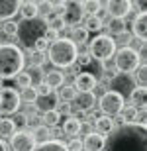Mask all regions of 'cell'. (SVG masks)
Listing matches in <instances>:
<instances>
[{"instance_id":"33","label":"cell","mask_w":147,"mask_h":151,"mask_svg":"<svg viewBox=\"0 0 147 151\" xmlns=\"http://www.w3.org/2000/svg\"><path fill=\"white\" fill-rule=\"evenodd\" d=\"M102 26H104V22H102V20H98L94 14H92V16H86V24H85V29H86V32H100Z\"/></svg>"},{"instance_id":"18","label":"cell","mask_w":147,"mask_h":151,"mask_svg":"<svg viewBox=\"0 0 147 151\" xmlns=\"http://www.w3.org/2000/svg\"><path fill=\"white\" fill-rule=\"evenodd\" d=\"M145 100H147V88L145 86H136L133 92L130 94V106L136 110H145Z\"/></svg>"},{"instance_id":"14","label":"cell","mask_w":147,"mask_h":151,"mask_svg":"<svg viewBox=\"0 0 147 151\" xmlns=\"http://www.w3.org/2000/svg\"><path fill=\"white\" fill-rule=\"evenodd\" d=\"M34 104L41 114L53 112V110H57V106H59V96H57V92L53 90V92L47 94V96H37V100H35Z\"/></svg>"},{"instance_id":"13","label":"cell","mask_w":147,"mask_h":151,"mask_svg":"<svg viewBox=\"0 0 147 151\" xmlns=\"http://www.w3.org/2000/svg\"><path fill=\"white\" fill-rule=\"evenodd\" d=\"M96 77L92 73H79L75 77V90L77 92H92V90L96 88Z\"/></svg>"},{"instance_id":"39","label":"cell","mask_w":147,"mask_h":151,"mask_svg":"<svg viewBox=\"0 0 147 151\" xmlns=\"http://www.w3.org/2000/svg\"><path fill=\"white\" fill-rule=\"evenodd\" d=\"M45 61V53H37V51H32V67H41Z\"/></svg>"},{"instance_id":"6","label":"cell","mask_w":147,"mask_h":151,"mask_svg":"<svg viewBox=\"0 0 147 151\" xmlns=\"http://www.w3.org/2000/svg\"><path fill=\"white\" fill-rule=\"evenodd\" d=\"M114 67L118 73H125V75H131L139 65H141V57H139V51L133 49V47H122L114 53Z\"/></svg>"},{"instance_id":"47","label":"cell","mask_w":147,"mask_h":151,"mask_svg":"<svg viewBox=\"0 0 147 151\" xmlns=\"http://www.w3.org/2000/svg\"><path fill=\"white\" fill-rule=\"evenodd\" d=\"M104 151H106V149H104Z\"/></svg>"},{"instance_id":"19","label":"cell","mask_w":147,"mask_h":151,"mask_svg":"<svg viewBox=\"0 0 147 151\" xmlns=\"http://www.w3.org/2000/svg\"><path fill=\"white\" fill-rule=\"evenodd\" d=\"M75 102H77L79 110L85 114V112H88V110L94 108V104H96V96H94V92H79L77 98H75Z\"/></svg>"},{"instance_id":"11","label":"cell","mask_w":147,"mask_h":151,"mask_svg":"<svg viewBox=\"0 0 147 151\" xmlns=\"http://www.w3.org/2000/svg\"><path fill=\"white\" fill-rule=\"evenodd\" d=\"M10 145H12L14 151H34L37 143H35L34 135L29 134V132L20 129V132H16V134L10 137Z\"/></svg>"},{"instance_id":"32","label":"cell","mask_w":147,"mask_h":151,"mask_svg":"<svg viewBox=\"0 0 147 151\" xmlns=\"http://www.w3.org/2000/svg\"><path fill=\"white\" fill-rule=\"evenodd\" d=\"M14 83H16V86H20L22 90L28 88V86H34V83H32V77H29L28 71H22L18 77H14Z\"/></svg>"},{"instance_id":"43","label":"cell","mask_w":147,"mask_h":151,"mask_svg":"<svg viewBox=\"0 0 147 151\" xmlns=\"http://www.w3.org/2000/svg\"><path fill=\"white\" fill-rule=\"evenodd\" d=\"M12 122H14L16 128H26V126H28V116H26V114H18L16 120H12Z\"/></svg>"},{"instance_id":"36","label":"cell","mask_w":147,"mask_h":151,"mask_svg":"<svg viewBox=\"0 0 147 151\" xmlns=\"http://www.w3.org/2000/svg\"><path fill=\"white\" fill-rule=\"evenodd\" d=\"M59 118H61V116L57 114V110H53V112H47V114H43V122H45L43 126H47V128H49V126H51V128H55L57 124H59Z\"/></svg>"},{"instance_id":"10","label":"cell","mask_w":147,"mask_h":151,"mask_svg":"<svg viewBox=\"0 0 147 151\" xmlns=\"http://www.w3.org/2000/svg\"><path fill=\"white\" fill-rule=\"evenodd\" d=\"M20 92L14 86H6L0 88V114H16L20 110Z\"/></svg>"},{"instance_id":"44","label":"cell","mask_w":147,"mask_h":151,"mask_svg":"<svg viewBox=\"0 0 147 151\" xmlns=\"http://www.w3.org/2000/svg\"><path fill=\"white\" fill-rule=\"evenodd\" d=\"M69 112H71V104H67V102L61 106V110H57V114H59V116H61V114H69Z\"/></svg>"},{"instance_id":"31","label":"cell","mask_w":147,"mask_h":151,"mask_svg":"<svg viewBox=\"0 0 147 151\" xmlns=\"http://www.w3.org/2000/svg\"><path fill=\"white\" fill-rule=\"evenodd\" d=\"M20 100L26 102V104H34L37 100V92H35V86H28L20 92Z\"/></svg>"},{"instance_id":"25","label":"cell","mask_w":147,"mask_h":151,"mask_svg":"<svg viewBox=\"0 0 147 151\" xmlns=\"http://www.w3.org/2000/svg\"><path fill=\"white\" fill-rule=\"evenodd\" d=\"M16 134V126L10 118H2L0 120V139H6V137H12Z\"/></svg>"},{"instance_id":"41","label":"cell","mask_w":147,"mask_h":151,"mask_svg":"<svg viewBox=\"0 0 147 151\" xmlns=\"http://www.w3.org/2000/svg\"><path fill=\"white\" fill-rule=\"evenodd\" d=\"M35 92H37V96H47V94H51L53 90H51L49 84H45L43 81H41L39 84H35Z\"/></svg>"},{"instance_id":"8","label":"cell","mask_w":147,"mask_h":151,"mask_svg":"<svg viewBox=\"0 0 147 151\" xmlns=\"http://www.w3.org/2000/svg\"><path fill=\"white\" fill-rule=\"evenodd\" d=\"M124 98L112 90H106L104 94L100 96V100H98V106H100V112L102 116H118L122 112V108H124Z\"/></svg>"},{"instance_id":"30","label":"cell","mask_w":147,"mask_h":151,"mask_svg":"<svg viewBox=\"0 0 147 151\" xmlns=\"http://www.w3.org/2000/svg\"><path fill=\"white\" fill-rule=\"evenodd\" d=\"M86 39H88V32H86L85 28H73V34H71V41H73L75 45L77 43H86Z\"/></svg>"},{"instance_id":"46","label":"cell","mask_w":147,"mask_h":151,"mask_svg":"<svg viewBox=\"0 0 147 151\" xmlns=\"http://www.w3.org/2000/svg\"><path fill=\"white\" fill-rule=\"evenodd\" d=\"M0 120H2V114H0Z\"/></svg>"},{"instance_id":"2","label":"cell","mask_w":147,"mask_h":151,"mask_svg":"<svg viewBox=\"0 0 147 151\" xmlns=\"http://www.w3.org/2000/svg\"><path fill=\"white\" fill-rule=\"evenodd\" d=\"M26 55L16 43H2L0 45V81L14 78L24 71Z\"/></svg>"},{"instance_id":"28","label":"cell","mask_w":147,"mask_h":151,"mask_svg":"<svg viewBox=\"0 0 147 151\" xmlns=\"http://www.w3.org/2000/svg\"><path fill=\"white\" fill-rule=\"evenodd\" d=\"M77 94H79V92H77V90H75V86H65V84H63L61 86V92H59V100H65L69 104V102H75V98H77Z\"/></svg>"},{"instance_id":"3","label":"cell","mask_w":147,"mask_h":151,"mask_svg":"<svg viewBox=\"0 0 147 151\" xmlns=\"http://www.w3.org/2000/svg\"><path fill=\"white\" fill-rule=\"evenodd\" d=\"M45 32H47V20L37 16L34 20H22V22L18 24L16 37L26 49L34 51L35 43L45 37Z\"/></svg>"},{"instance_id":"12","label":"cell","mask_w":147,"mask_h":151,"mask_svg":"<svg viewBox=\"0 0 147 151\" xmlns=\"http://www.w3.org/2000/svg\"><path fill=\"white\" fill-rule=\"evenodd\" d=\"M131 10V2L130 0H110L106 2V12L114 20H124Z\"/></svg>"},{"instance_id":"15","label":"cell","mask_w":147,"mask_h":151,"mask_svg":"<svg viewBox=\"0 0 147 151\" xmlns=\"http://www.w3.org/2000/svg\"><path fill=\"white\" fill-rule=\"evenodd\" d=\"M104 145H106V137L96 132L88 134L82 139V151H104Z\"/></svg>"},{"instance_id":"20","label":"cell","mask_w":147,"mask_h":151,"mask_svg":"<svg viewBox=\"0 0 147 151\" xmlns=\"http://www.w3.org/2000/svg\"><path fill=\"white\" fill-rule=\"evenodd\" d=\"M94 128H96V134H100V135H110L112 134V129L116 128L114 126V120L112 118H108V116H98L96 120H94Z\"/></svg>"},{"instance_id":"45","label":"cell","mask_w":147,"mask_h":151,"mask_svg":"<svg viewBox=\"0 0 147 151\" xmlns=\"http://www.w3.org/2000/svg\"><path fill=\"white\" fill-rule=\"evenodd\" d=\"M0 151H8V145H6L4 139H0Z\"/></svg>"},{"instance_id":"27","label":"cell","mask_w":147,"mask_h":151,"mask_svg":"<svg viewBox=\"0 0 147 151\" xmlns=\"http://www.w3.org/2000/svg\"><path fill=\"white\" fill-rule=\"evenodd\" d=\"M139 112H141V110H136V108H131V106H128V108H122V120H124L125 124H136V122H139Z\"/></svg>"},{"instance_id":"37","label":"cell","mask_w":147,"mask_h":151,"mask_svg":"<svg viewBox=\"0 0 147 151\" xmlns=\"http://www.w3.org/2000/svg\"><path fill=\"white\" fill-rule=\"evenodd\" d=\"M137 71V86H145V83H147V67H145V63H141L139 67L136 69Z\"/></svg>"},{"instance_id":"17","label":"cell","mask_w":147,"mask_h":151,"mask_svg":"<svg viewBox=\"0 0 147 151\" xmlns=\"http://www.w3.org/2000/svg\"><path fill=\"white\" fill-rule=\"evenodd\" d=\"M131 32H133V35L139 41H145V37H147V14L145 12L136 16V20L131 22Z\"/></svg>"},{"instance_id":"34","label":"cell","mask_w":147,"mask_h":151,"mask_svg":"<svg viewBox=\"0 0 147 151\" xmlns=\"http://www.w3.org/2000/svg\"><path fill=\"white\" fill-rule=\"evenodd\" d=\"M108 28H110V32H112V34H116V35H120V34H124L125 32V28H128V26H125V20H110V24H108Z\"/></svg>"},{"instance_id":"16","label":"cell","mask_w":147,"mask_h":151,"mask_svg":"<svg viewBox=\"0 0 147 151\" xmlns=\"http://www.w3.org/2000/svg\"><path fill=\"white\" fill-rule=\"evenodd\" d=\"M20 4L22 2H18V0H0V20L2 22L12 20L20 12Z\"/></svg>"},{"instance_id":"5","label":"cell","mask_w":147,"mask_h":151,"mask_svg":"<svg viewBox=\"0 0 147 151\" xmlns=\"http://www.w3.org/2000/svg\"><path fill=\"white\" fill-rule=\"evenodd\" d=\"M88 53H90V57H94V59H98L102 63L112 59L114 53H116V39L106 34L94 35L90 39V43H88Z\"/></svg>"},{"instance_id":"26","label":"cell","mask_w":147,"mask_h":151,"mask_svg":"<svg viewBox=\"0 0 147 151\" xmlns=\"http://www.w3.org/2000/svg\"><path fill=\"white\" fill-rule=\"evenodd\" d=\"M34 151H67L65 143H61L59 139H49L45 143H39V145H35Z\"/></svg>"},{"instance_id":"29","label":"cell","mask_w":147,"mask_h":151,"mask_svg":"<svg viewBox=\"0 0 147 151\" xmlns=\"http://www.w3.org/2000/svg\"><path fill=\"white\" fill-rule=\"evenodd\" d=\"M47 28L59 34V32H61V29L65 28V22H63L61 14H53V16H49V18H47Z\"/></svg>"},{"instance_id":"23","label":"cell","mask_w":147,"mask_h":151,"mask_svg":"<svg viewBox=\"0 0 147 151\" xmlns=\"http://www.w3.org/2000/svg\"><path fill=\"white\" fill-rule=\"evenodd\" d=\"M20 14L24 20H34L39 14V4L37 2H22L20 4Z\"/></svg>"},{"instance_id":"7","label":"cell","mask_w":147,"mask_h":151,"mask_svg":"<svg viewBox=\"0 0 147 151\" xmlns=\"http://www.w3.org/2000/svg\"><path fill=\"white\" fill-rule=\"evenodd\" d=\"M136 78L131 77V75H125V73H114L112 78H110V90L120 94L122 98H130V94L133 92L136 88Z\"/></svg>"},{"instance_id":"22","label":"cell","mask_w":147,"mask_h":151,"mask_svg":"<svg viewBox=\"0 0 147 151\" xmlns=\"http://www.w3.org/2000/svg\"><path fill=\"white\" fill-rule=\"evenodd\" d=\"M43 83L49 84L51 90L55 88H61L63 84H65V75L61 73V71H47L45 77H43Z\"/></svg>"},{"instance_id":"9","label":"cell","mask_w":147,"mask_h":151,"mask_svg":"<svg viewBox=\"0 0 147 151\" xmlns=\"http://www.w3.org/2000/svg\"><path fill=\"white\" fill-rule=\"evenodd\" d=\"M85 2H77V0H69V2H63V22L65 26H75L77 28V24L82 22V18H85Z\"/></svg>"},{"instance_id":"40","label":"cell","mask_w":147,"mask_h":151,"mask_svg":"<svg viewBox=\"0 0 147 151\" xmlns=\"http://www.w3.org/2000/svg\"><path fill=\"white\" fill-rule=\"evenodd\" d=\"M100 8H102V4L96 2V0H88V2H85V12H90V16H92V14H96Z\"/></svg>"},{"instance_id":"1","label":"cell","mask_w":147,"mask_h":151,"mask_svg":"<svg viewBox=\"0 0 147 151\" xmlns=\"http://www.w3.org/2000/svg\"><path fill=\"white\" fill-rule=\"evenodd\" d=\"M145 126L122 124L106 137V151H147Z\"/></svg>"},{"instance_id":"42","label":"cell","mask_w":147,"mask_h":151,"mask_svg":"<svg viewBox=\"0 0 147 151\" xmlns=\"http://www.w3.org/2000/svg\"><path fill=\"white\" fill-rule=\"evenodd\" d=\"M65 147H67V151H82V141L75 137V139H71Z\"/></svg>"},{"instance_id":"35","label":"cell","mask_w":147,"mask_h":151,"mask_svg":"<svg viewBox=\"0 0 147 151\" xmlns=\"http://www.w3.org/2000/svg\"><path fill=\"white\" fill-rule=\"evenodd\" d=\"M90 61H92V57H90V53L88 51H85V47L77 53V59H75V63H79L80 67H86V65H90Z\"/></svg>"},{"instance_id":"4","label":"cell","mask_w":147,"mask_h":151,"mask_svg":"<svg viewBox=\"0 0 147 151\" xmlns=\"http://www.w3.org/2000/svg\"><path fill=\"white\" fill-rule=\"evenodd\" d=\"M77 53H79V47H77L71 39L59 37L57 41L49 43L45 55L55 67H71V65H75Z\"/></svg>"},{"instance_id":"21","label":"cell","mask_w":147,"mask_h":151,"mask_svg":"<svg viewBox=\"0 0 147 151\" xmlns=\"http://www.w3.org/2000/svg\"><path fill=\"white\" fill-rule=\"evenodd\" d=\"M80 128H82V124H80L79 118L69 116L67 120L63 122L61 132H63V135H77V134H80Z\"/></svg>"},{"instance_id":"24","label":"cell","mask_w":147,"mask_h":151,"mask_svg":"<svg viewBox=\"0 0 147 151\" xmlns=\"http://www.w3.org/2000/svg\"><path fill=\"white\" fill-rule=\"evenodd\" d=\"M32 135H34L35 143H45V141L51 139V128H47V126H35V129L32 132Z\"/></svg>"},{"instance_id":"38","label":"cell","mask_w":147,"mask_h":151,"mask_svg":"<svg viewBox=\"0 0 147 151\" xmlns=\"http://www.w3.org/2000/svg\"><path fill=\"white\" fill-rule=\"evenodd\" d=\"M2 32H4L6 35H16V32H18V22H14V20L4 22V24H2Z\"/></svg>"}]
</instances>
